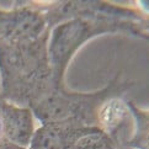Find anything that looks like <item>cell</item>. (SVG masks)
Masks as SVG:
<instances>
[{
    "label": "cell",
    "mask_w": 149,
    "mask_h": 149,
    "mask_svg": "<svg viewBox=\"0 0 149 149\" xmlns=\"http://www.w3.org/2000/svg\"><path fill=\"white\" fill-rule=\"evenodd\" d=\"M48 35L0 47V96L4 100L29 107L56 86L47 58Z\"/></svg>",
    "instance_id": "obj_1"
},
{
    "label": "cell",
    "mask_w": 149,
    "mask_h": 149,
    "mask_svg": "<svg viewBox=\"0 0 149 149\" xmlns=\"http://www.w3.org/2000/svg\"><path fill=\"white\" fill-rule=\"evenodd\" d=\"M48 30L43 10L36 6L0 9V47L37 40Z\"/></svg>",
    "instance_id": "obj_2"
},
{
    "label": "cell",
    "mask_w": 149,
    "mask_h": 149,
    "mask_svg": "<svg viewBox=\"0 0 149 149\" xmlns=\"http://www.w3.org/2000/svg\"><path fill=\"white\" fill-rule=\"evenodd\" d=\"M89 33V25L80 20L58 24L53 27L47 41V58L53 83L63 88V75L69 59Z\"/></svg>",
    "instance_id": "obj_3"
},
{
    "label": "cell",
    "mask_w": 149,
    "mask_h": 149,
    "mask_svg": "<svg viewBox=\"0 0 149 149\" xmlns=\"http://www.w3.org/2000/svg\"><path fill=\"white\" fill-rule=\"evenodd\" d=\"M0 125L5 141L29 148L36 130L35 116L29 107L9 102L0 96Z\"/></svg>",
    "instance_id": "obj_4"
},
{
    "label": "cell",
    "mask_w": 149,
    "mask_h": 149,
    "mask_svg": "<svg viewBox=\"0 0 149 149\" xmlns=\"http://www.w3.org/2000/svg\"><path fill=\"white\" fill-rule=\"evenodd\" d=\"M81 125L73 121L42 123L35 130L29 149H73L85 137Z\"/></svg>",
    "instance_id": "obj_5"
},
{
    "label": "cell",
    "mask_w": 149,
    "mask_h": 149,
    "mask_svg": "<svg viewBox=\"0 0 149 149\" xmlns=\"http://www.w3.org/2000/svg\"><path fill=\"white\" fill-rule=\"evenodd\" d=\"M73 149H110L109 143L106 142L100 134L83 137L80 141L74 146Z\"/></svg>",
    "instance_id": "obj_6"
},
{
    "label": "cell",
    "mask_w": 149,
    "mask_h": 149,
    "mask_svg": "<svg viewBox=\"0 0 149 149\" xmlns=\"http://www.w3.org/2000/svg\"><path fill=\"white\" fill-rule=\"evenodd\" d=\"M0 149H29V148L16 146V144H14V143H10L8 141H5L3 138V139L0 141Z\"/></svg>",
    "instance_id": "obj_7"
},
{
    "label": "cell",
    "mask_w": 149,
    "mask_h": 149,
    "mask_svg": "<svg viewBox=\"0 0 149 149\" xmlns=\"http://www.w3.org/2000/svg\"><path fill=\"white\" fill-rule=\"evenodd\" d=\"M3 139V133H1V125H0V141Z\"/></svg>",
    "instance_id": "obj_8"
}]
</instances>
